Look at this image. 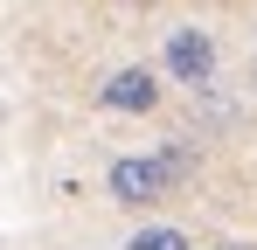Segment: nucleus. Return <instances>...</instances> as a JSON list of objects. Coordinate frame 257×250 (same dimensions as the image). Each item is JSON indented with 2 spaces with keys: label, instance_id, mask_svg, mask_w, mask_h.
Segmentation results:
<instances>
[{
  "label": "nucleus",
  "instance_id": "f257e3e1",
  "mask_svg": "<svg viewBox=\"0 0 257 250\" xmlns=\"http://www.w3.org/2000/svg\"><path fill=\"white\" fill-rule=\"evenodd\" d=\"M160 63H167L174 83L202 90V83H215V35H209V28H174L167 49H160Z\"/></svg>",
  "mask_w": 257,
  "mask_h": 250
},
{
  "label": "nucleus",
  "instance_id": "0eeeda50",
  "mask_svg": "<svg viewBox=\"0 0 257 250\" xmlns=\"http://www.w3.org/2000/svg\"><path fill=\"white\" fill-rule=\"evenodd\" d=\"M139 7H160V0H139Z\"/></svg>",
  "mask_w": 257,
  "mask_h": 250
},
{
  "label": "nucleus",
  "instance_id": "423d86ee",
  "mask_svg": "<svg viewBox=\"0 0 257 250\" xmlns=\"http://www.w3.org/2000/svg\"><path fill=\"white\" fill-rule=\"evenodd\" d=\"M222 250H250V243H222Z\"/></svg>",
  "mask_w": 257,
  "mask_h": 250
},
{
  "label": "nucleus",
  "instance_id": "39448f33",
  "mask_svg": "<svg viewBox=\"0 0 257 250\" xmlns=\"http://www.w3.org/2000/svg\"><path fill=\"white\" fill-rule=\"evenodd\" d=\"M125 250H195V243H188L181 229H167V222H160V229H139V236H132Z\"/></svg>",
  "mask_w": 257,
  "mask_h": 250
},
{
  "label": "nucleus",
  "instance_id": "f03ea898",
  "mask_svg": "<svg viewBox=\"0 0 257 250\" xmlns=\"http://www.w3.org/2000/svg\"><path fill=\"white\" fill-rule=\"evenodd\" d=\"M104 188H111V202H125V208H146V202H160V195H174L153 153H146V160H111Z\"/></svg>",
  "mask_w": 257,
  "mask_h": 250
},
{
  "label": "nucleus",
  "instance_id": "20e7f679",
  "mask_svg": "<svg viewBox=\"0 0 257 250\" xmlns=\"http://www.w3.org/2000/svg\"><path fill=\"white\" fill-rule=\"evenodd\" d=\"M153 160H160V174H167V188H188V181H195V167H202V153H195L188 139H174V146H160Z\"/></svg>",
  "mask_w": 257,
  "mask_h": 250
},
{
  "label": "nucleus",
  "instance_id": "7ed1b4c3",
  "mask_svg": "<svg viewBox=\"0 0 257 250\" xmlns=\"http://www.w3.org/2000/svg\"><path fill=\"white\" fill-rule=\"evenodd\" d=\"M97 104H104V111L139 118V111H153V104H160V77H153V70H118V77L97 90Z\"/></svg>",
  "mask_w": 257,
  "mask_h": 250
}]
</instances>
